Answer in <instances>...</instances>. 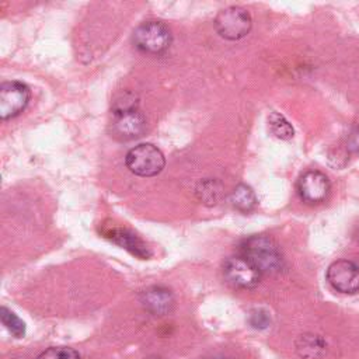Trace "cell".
Segmentation results:
<instances>
[{
    "label": "cell",
    "instance_id": "obj_1",
    "mask_svg": "<svg viewBox=\"0 0 359 359\" xmlns=\"http://www.w3.org/2000/svg\"><path fill=\"white\" fill-rule=\"evenodd\" d=\"M240 255L248 259L261 275H273L285 269V259L278 244L268 236H250L240 244Z\"/></svg>",
    "mask_w": 359,
    "mask_h": 359
},
{
    "label": "cell",
    "instance_id": "obj_2",
    "mask_svg": "<svg viewBox=\"0 0 359 359\" xmlns=\"http://www.w3.org/2000/svg\"><path fill=\"white\" fill-rule=\"evenodd\" d=\"M126 167L139 177H154L165 165L164 154L151 143H140L132 147L125 157Z\"/></svg>",
    "mask_w": 359,
    "mask_h": 359
},
{
    "label": "cell",
    "instance_id": "obj_3",
    "mask_svg": "<svg viewBox=\"0 0 359 359\" xmlns=\"http://www.w3.org/2000/svg\"><path fill=\"white\" fill-rule=\"evenodd\" d=\"M172 41L170 28L161 21H146L133 31L135 46L149 55L165 52Z\"/></svg>",
    "mask_w": 359,
    "mask_h": 359
},
{
    "label": "cell",
    "instance_id": "obj_4",
    "mask_svg": "<svg viewBox=\"0 0 359 359\" xmlns=\"http://www.w3.org/2000/svg\"><path fill=\"white\" fill-rule=\"evenodd\" d=\"M250 13L238 6H230L220 10L215 18V28L217 34L229 41L244 38L251 29Z\"/></svg>",
    "mask_w": 359,
    "mask_h": 359
},
{
    "label": "cell",
    "instance_id": "obj_5",
    "mask_svg": "<svg viewBox=\"0 0 359 359\" xmlns=\"http://www.w3.org/2000/svg\"><path fill=\"white\" fill-rule=\"evenodd\" d=\"M226 280L238 289H254L261 280V272L243 255L229 257L223 264Z\"/></svg>",
    "mask_w": 359,
    "mask_h": 359
},
{
    "label": "cell",
    "instance_id": "obj_6",
    "mask_svg": "<svg viewBox=\"0 0 359 359\" xmlns=\"http://www.w3.org/2000/svg\"><path fill=\"white\" fill-rule=\"evenodd\" d=\"M31 91L21 81H6L0 86V118L3 121L20 115L29 102Z\"/></svg>",
    "mask_w": 359,
    "mask_h": 359
},
{
    "label": "cell",
    "instance_id": "obj_7",
    "mask_svg": "<svg viewBox=\"0 0 359 359\" xmlns=\"http://www.w3.org/2000/svg\"><path fill=\"white\" fill-rule=\"evenodd\" d=\"M327 280L337 292L353 294L359 290V266L349 259L334 261L327 269Z\"/></svg>",
    "mask_w": 359,
    "mask_h": 359
},
{
    "label": "cell",
    "instance_id": "obj_8",
    "mask_svg": "<svg viewBox=\"0 0 359 359\" xmlns=\"http://www.w3.org/2000/svg\"><path fill=\"white\" fill-rule=\"evenodd\" d=\"M331 189L328 177L318 170H309L303 172L297 181V194L306 203L323 202Z\"/></svg>",
    "mask_w": 359,
    "mask_h": 359
},
{
    "label": "cell",
    "instance_id": "obj_9",
    "mask_svg": "<svg viewBox=\"0 0 359 359\" xmlns=\"http://www.w3.org/2000/svg\"><path fill=\"white\" fill-rule=\"evenodd\" d=\"M146 130V119L139 109L114 114L112 133L121 140H132L140 137Z\"/></svg>",
    "mask_w": 359,
    "mask_h": 359
},
{
    "label": "cell",
    "instance_id": "obj_10",
    "mask_svg": "<svg viewBox=\"0 0 359 359\" xmlns=\"http://www.w3.org/2000/svg\"><path fill=\"white\" fill-rule=\"evenodd\" d=\"M104 237L108 238L109 241H112L114 244L125 248L126 251H129L130 254L142 258V259H147L151 255V251L149 250L147 244L137 237L135 233H132L130 230L125 229V227H108L102 231Z\"/></svg>",
    "mask_w": 359,
    "mask_h": 359
},
{
    "label": "cell",
    "instance_id": "obj_11",
    "mask_svg": "<svg viewBox=\"0 0 359 359\" xmlns=\"http://www.w3.org/2000/svg\"><path fill=\"white\" fill-rule=\"evenodd\" d=\"M139 300L144 310L154 316L168 314L174 307V296L164 286H150L139 294Z\"/></svg>",
    "mask_w": 359,
    "mask_h": 359
},
{
    "label": "cell",
    "instance_id": "obj_12",
    "mask_svg": "<svg viewBox=\"0 0 359 359\" xmlns=\"http://www.w3.org/2000/svg\"><path fill=\"white\" fill-rule=\"evenodd\" d=\"M296 351L303 359H321L327 352V344L317 334H303L296 341Z\"/></svg>",
    "mask_w": 359,
    "mask_h": 359
},
{
    "label": "cell",
    "instance_id": "obj_13",
    "mask_svg": "<svg viewBox=\"0 0 359 359\" xmlns=\"http://www.w3.org/2000/svg\"><path fill=\"white\" fill-rule=\"evenodd\" d=\"M230 202H231V205L237 210H240L243 213H248V212L255 209V206H257V196H255L254 191L248 185L238 184L231 191Z\"/></svg>",
    "mask_w": 359,
    "mask_h": 359
},
{
    "label": "cell",
    "instance_id": "obj_14",
    "mask_svg": "<svg viewBox=\"0 0 359 359\" xmlns=\"http://www.w3.org/2000/svg\"><path fill=\"white\" fill-rule=\"evenodd\" d=\"M268 126H269L271 133L275 137L282 139V140H289L294 135V130H293V126L290 125V122L282 114H279L276 111L269 114Z\"/></svg>",
    "mask_w": 359,
    "mask_h": 359
},
{
    "label": "cell",
    "instance_id": "obj_15",
    "mask_svg": "<svg viewBox=\"0 0 359 359\" xmlns=\"http://www.w3.org/2000/svg\"><path fill=\"white\" fill-rule=\"evenodd\" d=\"M222 184L217 180H203L196 187V195L199 201H202L206 205H216L222 195Z\"/></svg>",
    "mask_w": 359,
    "mask_h": 359
},
{
    "label": "cell",
    "instance_id": "obj_16",
    "mask_svg": "<svg viewBox=\"0 0 359 359\" xmlns=\"http://www.w3.org/2000/svg\"><path fill=\"white\" fill-rule=\"evenodd\" d=\"M0 318H1L3 325L15 338H21L25 335V323L15 313H13L11 310H8L4 306L0 309Z\"/></svg>",
    "mask_w": 359,
    "mask_h": 359
},
{
    "label": "cell",
    "instance_id": "obj_17",
    "mask_svg": "<svg viewBox=\"0 0 359 359\" xmlns=\"http://www.w3.org/2000/svg\"><path fill=\"white\" fill-rule=\"evenodd\" d=\"M38 359H80L79 352L67 346H52L43 351Z\"/></svg>",
    "mask_w": 359,
    "mask_h": 359
},
{
    "label": "cell",
    "instance_id": "obj_18",
    "mask_svg": "<svg viewBox=\"0 0 359 359\" xmlns=\"http://www.w3.org/2000/svg\"><path fill=\"white\" fill-rule=\"evenodd\" d=\"M132 109H137V98L135 97L133 93L126 91L116 101H114V105H112L114 114H122Z\"/></svg>",
    "mask_w": 359,
    "mask_h": 359
},
{
    "label": "cell",
    "instance_id": "obj_19",
    "mask_svg": "<svg viewBox=\"0 0 359 359\" xmlns=\"http://www.w3.org/2000/svg\"><path fill=\"white\" fill-rule=\"evenodd\" d=\"M250 324L254 328L264 330V328H266L271 324V317L264 310H254L250 314Z\"/></svg>",
    "mask_w": 359,
    "mask_h": 359
},
{
    "label": "cell",
    "instance_id": "obj_20",
    "mask_svg": "<svg viewBox=\"0 0 359 359\" xmlns=\"http://www.w3.org/2000/svg\"><path fill=\"white\" fill-rule=\"evenodd\" d=\"M345 147L349 153H359V126L353 128L345 142Z\"/></svg>",
    "mask_w": 359,
    "mask_h": 359
},
{
    "label": "cell",
    "instance_id": "obj_21",
    "mask_svg": "<svg viewBox=\"0 0 359 359\" xmlns=\"http://www.w3.org/2000/svg\"><path fill=\"white\" fill-rule=\"evenodd\" d=\"M209 359H231V358L223 356V355H217V356H212V358H209Z\"/></svg>",
    "mask_w": 359,
    "mask_h": 359
},
{
    "label": "cell",
    "instance_id": "obj_22",
    "mask_svg": "<svg viewBox=\"0 0 359 359\" xmlns=\"http://www.w3.org/2000/svg\"><path fill=\"white\" fill-rule=\"evenodd\" d=\"M355 237H356V240L359 241V224H358V227H356V231H355Z\"/></svg>",
    "mask_w": 359,
    "mask_h": 359
},
{
    "label": "cell",
    "instance_id": "obj_23",
    "mask_svg": "<svg viewBox=\"0 0 359 359\" xmlns=\"http://www.w3.org/2000/svg\"><path fill=\"white\" fill-rule=\"evenodd\" d=\"M151 359H163V358H151Z\"/></svg>",
    "mask_w": 359,
    "mask_h": 359
}]
</instances>
